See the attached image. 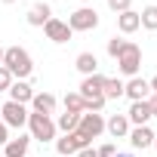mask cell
<instances>
[{"label": "cell", "mask_w": 157, "mask_h": 157, "mask_svg": "<svg viewBox=\"0 0 157 157\" xmlns=\"http://www.w3.org/2000/svg\"><path fill=\"white\" fill-rule=\"evenodd\" d=\"M148 86H151V93L157 96V74H154V77H151V80H148Z\"/></svg>", "instance_id": "obj_31"}, {"label": "cell", "mask_w": 157, "mask_h": 157, "mask_svg": "<svg viewBox=\"0 0 157 157\" xmlns=\"http://www.w3.org/2000/svg\"><path fill=\"white\" fill-rule=\"evenodd\" d=\"M0 62H3V46H0Z\"/></svg>", "instance_id": "obj_34"}, {"label": "cell", "mask_w": 157, "mask_h": 157, "mask_svg": "<svg viewBox=\"0 0 157 157\" xmlns=\"http://www.w3.org/2000/svg\"><path fill=\"white\" fill-rule=\"evenodd\" d=\"M56 120L52 117H46V114H28V136L31 139H37V142H52L56 139Z\"/></svg>", "instance_id": "obj_3"}, {"label": "cell", "mask_w": 157, "mask_h": 157, "mask_svg": "<svg viewBox=\"0 0 157 157\" xmlns=\"http://www.w3.org/2000/svg\"><path fill=\"white\" fill-rule=\"evenodd\" d=\"M102 86H105V74H90V77H83V83L77 86V93L83 96V102H93V99H105Z\"/></svg>", "instance_id": "obj_8"}, {"label": "cell", "mask_w": 157, "mask_h": 157, "mask_svg": "<svg viewBox=\"0 0 157 157\" xmlns=\"http://www.w3.org/2000/svg\"><path fill=\"white\" fill-rule=\"evenodd\" d=\"M3 65L16 80H28V77L34 74V62H31V52L25 49V46H6L3 49Z\"/></svg>", "instance_id": "obj_1"}, {"label": "cell", "mask_w": 157, "mask_h": 157, "mask_svg": "<svg viewBox=\"0 0 157 157\" xmlns=\"http://www.w3.org/2000/svg\"><path fill=\"white\" fill-rule=\"evenodd\" d=\"M74 68L80 71L83 77H90V74H99V59H96V52H80L74 59Z\"/></svg>", "instance_id": "obj_18"}, {"label": "cell", "mask_w": 157, "mask_h": 157, "mask_svg": "<svg viewBox=\"0 0 157 157\" xmlns=\"http://www.w3.org/2000/svg\"><path fill=\"white\" fill-rule=\"evenodd\" d=\"M123 43H126V40L111 37V40H108V56H111V59H117V56H120V49H123Z\"/></svg>", "instance_id": "obj_26"}, {"label": "cell", "mask_w": 157, "mask_h": 157, "mask_svg": "<svg viewBox=\"0 0 157 157\" xmlns=\"http://www.w3.org/2000/svg\"><path fill=\"white\" fill-rule=\"evenodd\" d=\"M77 132H80V136H86L90 142H93V139H99V136L105 132V117H102L99 111H86V114H80Z\"/></svg>", "instance_id": "obj_7"}, {"label": "cell", "mask_w": 157, "mask_h": 157, "mask_svg": "<svg viewBox=\"0 0 157 157\" xmlns=\"http://www.w3.org/2000/svg\"><path fill=\"white\" fill-rule=\"evenodd\" d=\"M129 120H126V114H111L108 120H105V132H111L114 139H126L129 136Z\"/></svg>", "instance_id": "obj_15"}, {"label": "cell", "mask_w": 157, "mask_h": 157, "mask_svg": "<svg viewBox=\"0 0 157 157\" xmlns=\"http://www.w3.org/2000/svg\"><path fill=\"white\" fill-rule=\"evenodd\" d=\"M139 22H142V28L157 31V6H154V3H151V6H145V10L139 13Z\"/></svg>", "instance_id": "obj_23"}, {"label": "cell", "mask_w": 157, "mask_h": 157, "mask_svg": "<svg viewBox=\"0 0 157 157\" xmlns=\"http://www.w3.org/2000/svg\"><path fill=\"white\" fill-rule=\"evenodd\" d=\"M117 68H120L123 77H139V68H142V46L132 43V40H126L123 49H120V56H117Z\"/></svg>", "instance_id": "obj_2"}, {"label": "cell", "mask_w": 157, "mask_h": 157, "mask_svg": "<svg viewBox=\"0 0 157 157\" xmlns=\"http://www.w3.org/2000/svg\"><path fill=\"white\" fill-rule=\"evenodd\" d=\"M117 28H120V34H136V31L142 28V22H139V13H136V10H126V13H120V16H117Z\"/></svg>", "instance_id": "obj_19"}, {"label": "cell", "mask_w": 157, "mask_h": 157, "mask_svg": "<svg viewBox=\"0 0 157 157\" xmlns=\"http://www.w3.org/2000/svg\"><path fill=\"white\" fill-rule=\"evenodd\" d=\"M145 102H148V108H151V114H154V117H157V96H154V93H151V96H148V99H145Z\"/></svg>", "instance_id": "obj_29"}, {"label": "cell", "mask_w": 157, "mask_h": 157, "mask_svg": "<svg viewBox=\"0 0 157 157\" xmlns=\"http://www.w3.org/2000/svg\"><path fill=\"white\" fill-rule=\"evenodd\" d=\"M123 96H129L132 102H145L151 96V86H148L145 77H129V80L123 83Z\"/></svg>", "instance_id": "obj_11"}, {"label": "cell", "mask_w": 157, "mask_h": 157, "mask_svg": "<svg viewBox=\"0 0 157 157\" xmlns=\"http://www.w3.org/2000/svg\"><path fill=\"white\" fill-rule=\"evenodd\" d=\"M151 148H157V132H154V145H151Z\"/></svg>", "instance_id": "obj_33"}, {"label": "cell", "mask_w": 157, "mask_h": 157, "mask_svg": "<svg viewBox=\"0 0 157 157\" xmlns=\"http://www.w3.org/2000/svg\"><path fill=\"white\" fill-rule=\"evenodd\" d=\"M151 117H154V114H151L148 102H132V105H129V111H126L129 126H148V120H151Z\"/></svg>", "instance_id": "obj_14"}, {"label": "cell", "mask_w": 157, "mask_h": 157, "mask_svg": "<svg viewBox=\"0 0 157 157\" xmlns=\"http://www.w3.org/2000/svg\"><path fill=\"white\" fill-rule=\"evenodd\" d=\"M68 28L77 34V31H96L99 28V13L93 6H80L68 16Z\"/></svg>", "instance_id": "obj_4"}, {"label": "cell", "mask_w": 157, "mask_h": 157, "mask_svg": "<svg viewBox=\"0 0 157 157\" xmlns=\"http://www.w3.org/2000/svg\"><path fill=\"white\" fill-rule=\"evenodd\" d=\"M93 142L86 139V136H80V132H65L62 139H56V151H59V157H74L77 151H83V148H90Z\"/></svg>", "instance_id": "obj_5"}, {"label": "cell", "mask_w": 157, "mask_h": 157, "mask_svg": "<svg viewBox=\"0 0 157 157\" xmlns=\"http://www.w3.org/2000/svg\"><path fill=\"white\" fill-rule=\"evenodd\" d=\"M25 19H28V25H31V28H43V25L52 19V6L46 3V0H34V6L28 10V16H25Z\"/></svg>", "instance_id": "obj_9"}, {"label": "cell", "mask_w": 157, "mask_h": 157, "mask_svg": "<svg viewBox=\"0 0 157 157\" xmlns=\"http://www.w3.org/2000/svg\"><path fill=\"white\" fill-rule=\"evenodd\" d=\"M56 108H59V99H56L52 93H34V99H31V111H34V114H46V117H52Z\"/></svg>", "instance_id": "obj_12"}, {"label": "cell", "mask_w": 157, "mask_h": 157, "mask_svg": "<svg viewBox=\"0 0 157 157\" xmlns=\"http://www.w3.org/2000/svg\"><path fill=\"white\" fill-rule=\"evenodd\" d=\"M126 139H129V145H132L136 151H145V148L154 145V129H151V126H132Z\"/></svg>", "instance_id": "obj_13"}, {"label": "cell", "mask_w": 157, "mask_h": 157, "mask_svg": "<svg viewBox=\"0 0 157 157\" xmlns=\"http://www.w3.org/2000/svg\"><path fill=\"white\" fill-rule=\"evenodd\" d=\"M28 148H31V136H16L3 145V157H28Z\"/></svg>", "instance_id": "obj_16"}, {"label": "cell", "mask_w": 157, "mask_h": 157, "mask_svg": "<svg viewBox=\"0 0 157 157\" xmlns=\"http://www.w3.org/2000/svg\"><path fill=\"white\" fill-rule=\"evenodd\" d=\"M31 99H34V90H31V83H28V80H13V86H10V102L31 105Z\"/></svg>", "instance_id": "obj_17"}, {"label": "cell", "mask_w": 157, "mask_h": 157, "mask_svg": "<svg viewBox=\"0 0 157 157\" xmlns=\"http://www.w3.org/2000/svg\"><path fill=\"white\" fill-rule=\"evenodd\" d=\"M114 157H136V154H114Z\"/></svg>", "instance_id": "obj_32"}, {"label": "cell", "mask_w": 157, "mask_h": 157, "mask_svg": "<svg viewBox=\"0 0 157 157\" xmlns=\"http://www.w3.org/2000/svg\"><path fill=\"white\" fill-rule=\"evenodd\" d=\"M102 96H105V102H108V99H120V96H123V80H117V77H105Z\"/></svg>", "instance_id": "obj_21"}, {"label": "cell", "mask_w": 157, "mask_h": 157, "mask_svg": "<svg viewBox=\"0 0 157 157\" xmlns=\"http://www.w3.org/2000/svg\"><path fill=\"white\" fill-rule=\"evenodd\" d=\"M43 31H46V37H49L52 43H68V40L74 37V31H71L68 22H62V19H49V22L43 25Z\"/></svg>", "instance_id": "obj_10"}, {"label": "cell", "mask_w": 157, "mask_h": 157, "mask_svg": "<svg viewBox=\"0 0 157 157\" xmlns=\"http://www.w3.org/2000/svg\"><path fill=\"white\" fill-rule=\"evenodd\" d=\"M62 105H65V111H74V114H83V111H86V102H83L80 93H65Z\"/></svg>", "instance_id": "obj_20"}, {"label": "cell", "mask_w": 157, "mask_h": 157, "mask_svg": "<svg viewBox=\"0 0 157 157\" xmlns=\"http://www.w3.org/2000/svg\"><path fill=\"white\" fill-rule=\"evenodd\" d=\"M3 3H16V0H3Z\"/></svg>", "instance_id": "obj_35"}, {"label": "cell", "mask_w": 157, "mask_h": 157, "mask_svg": "<svg viewBox=\"0 0 157 157\" xmlns=\"http://www.w3.org/2000/svg\"><path fill=\"white\" fill-rule=\"evenodd\" d=\"M74 157H96V151H93V148H83V151H77Z\"/></svg>", "instance_id": "obj_30"}, {"label": "cell", "mask_w": 157, "mask_h": 157, "mask_svg": "<svg viewBox=\"0 0 157 157\" xmlns=\"http://www.w3.org/2000/svg\"><path fill=\"white\" fill-rule=\"evenodd\" d=\"M28 108L25 105H19V102H6V105H0V120H3L10 129H22V126H28Z\"/></svg>", "instance_id": "obj_6"}, {"label": "cell", "mask_w": 157, "mask_h": 157, "mask_svg": "<svg viewBox=\"0 0 157 157\" xmlns=\"http://www.w3.org/2000/svg\"><path fill=\"white\" fill-rule=\"evenodd\" d=\"M6 142H10V126H6L3 120H0V148H3Z\"/></svg>", "instance_id": "obj_28"}, {"label": "cell", "mask_w": 157, "mask_h": 157, "mask_svg": "<svg viewBox=\"0 0 157 157\" xmlns=\"http://www.w3.org/2000/svg\"><path fill=\"white\" fill-rule=\"evenodd\" d=\"M114 154H117L114 145H102V148H96V157H114Z\"/></svg>", "instance_id": "obj_27"}, {"label": "cell", "mask_w": 157, "mask_h": 157, "mask_svg": "<svg viewBox=\"0 0 157 157\" xmlns=\"http://www.w3.org/2000/svg\"><path fill=\"white\" fill-rule=\"evenodd\" d=\"M77 123H80V114L65 111V114H59V120H56V129H62V132H74V129H77Z\"/></svg>", "instance_id": "obj_22"}, {"label": "cell", "mask_w": 157, "mask_h": 157, "mask_svg": "<svg viewBox=\"0 0 157 157\" xmlns=\"http://www.w3.org/2000/svg\"><path fill=\"white\" fill-rule=\"evenodd\" d=\"M13 80H16V77L3 68V65H0V93H10V86H13Z\"/></svg>", "instance_id": "obj_24"}, {"label": "cell", "mask_w": 157, "mask_h": 157, "mask_svg": "<svg viewBox=\"0 0 157 157\" xmlns=\"http://www.w3.org/2000/svg\"><path fill=\"white\" fill-rule=\"evenodd\" d=\"M108 10H114V13L120 16V13L132 10V0H108Z\"/></svg>", "instance_id": "obj_25"}]
</instances>
